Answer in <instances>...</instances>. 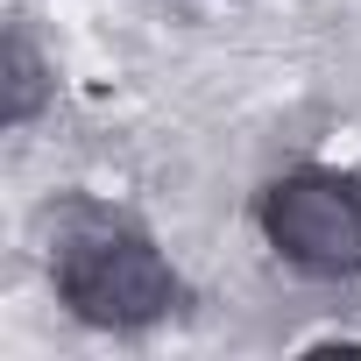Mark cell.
<instances>
[{
    "mask_svg": "<svg viewBox=\"0 0 361 361\" xmlns=\"http://www.w3.org/2000/svg\"><path fill=\"white\" fill-rule=\"evenodd\" d=\"M57 290L92 326H149V319H163L177 305L170 262L142 234H121V227H99V234L64 241L57 248Z\"/></svg>",
    "mask_w": 361,
    "mask_h": 361,
    "instance_id": "obj_1",
    "label": "cell"
},
{
    "mask_svg": "<svg viewBox=\"0 0 361 361\" xmlns=\"http://www.w3.org/2000/svg\"><path fill=\"white\" fill-rule=\"evenodd\" d=\"M0 64H8V99H0V121H8V128H22V121L43 106L50 71H43V57H36V43H29L22 29H8V50H0Z\"/></svg>",
    "mask_w": 361,
    "mask_h": 361,
    "instance_id": "obj_3",
    "label": "cell"
},
{
    "mask_svg": "<svg viewBox=\"0 0 361 361\" xmlns=\"http://www.w3.org/2000/svg\"><path fill=\"white\" fill-rule=\"evenodd\" d=\"M262 234L283 262L312 276H354L361 269V177L347 170H290L262 192Z\"/></svg>",
    "mask_w": 361,
    "mask_h": 361,
    "instance_id": "obj_2",
    "label": "cell"
}]
</instances>
